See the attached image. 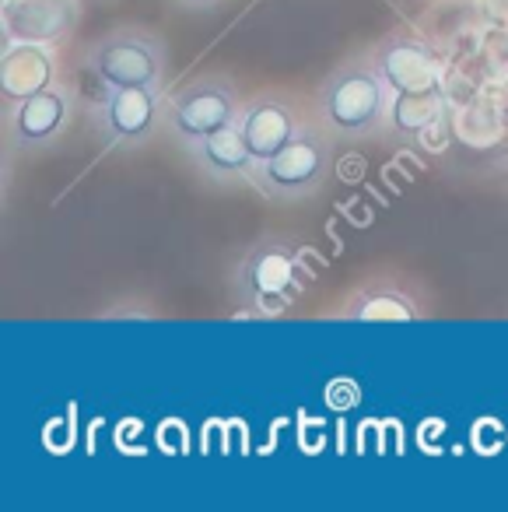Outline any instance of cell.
<instances>
[{"label": "cell", "mask_w": 508, "mask_h": 512, "mask_svg": "<svg viewBox=\"0 0 508 512\" xmlns=\"http://www.w3.org/2000/svg\"><path fill=\"white\" fill-rule=\"evenodd\" d=\"M309 267L291 242L260 239L235 267V288L249 316H281L309 285Z\"/></svg>", "instance_id": "7a4b0ae2"}, {"label": "cell", "mask_w": 508, "mask_h": 512, "mask_svg": "<svg viewBox=\"0 0 508 512\" xmlns=\"http://www.w3.org/2000/svg\"><path fill=\"white\" fill-rule=\"evenodd\" d=\"M88 64L113 88H162L165 50L144 32H113L88 50Z\"/></svg>", "instance_id": "5b68a950"}, {"label": "cell", "mask_w": 508, "mask_h": 512, "mask_svg": "<svg viewBox=\"0 0 508 512\" xmlns=\"http://www.w3.org/2000/svg\"><path fill=\"white\" fill-rule=\"evenodd\" d=\"M337 320H351V323H410V320H424L421 306L410 295V288L396 285V281H372V285H361L358 292L347 299L344 313Z\"/></svg>", "instance_id": "4fadbf2b"}, {"label": "cell", "mask_w": 508, "mask_h": 512, "mask_svg": "<svg viewBox=\"0 0 508 512\" xmlns=\"http://www.w3.org/2000/svg\"><path fill=\"white\" fill-rule=\"evenodd\" d=\"M57 85V57L43 43H4L0 57V92L11 106Z\"/></svg>", "instance_id": "30bf717a"}, {"label": "cell", "mask_w": 508, "mask_h": 512, "mask_svg": "<svg viewBox=\"0 0 508 512\" xmlns=\"http://www.w3.org/2000/svg\"><path fill=\"white\" fill-rule=\"evenodd\" d=\"M186 155L193 158L200 172L214 183H253L256 158L249 151L246 137H242L239 123L218 130V134L204 137L193 148H186Z\"/></svg>", "instance_id": "7c38bea8"}, {"label": "cell", "mask_w": 508, "mask_h": 512, "mask_svg": "<svg viewBox=\"0 0 508 512\" xmlns=\"http://www.w3.org/2000/svg\"><path fill=\"white\" fill-rule=\"evenodd\" d=\"M239 92L228 78H197L172 92L165 99V127H169L172 141L193 148L204 137L218 134V130L232 127L242 120Z\"/></svg>", "instance_id": "277c9868"}, {"label": "cell", "mask_w": 508, "mask_h": 512, "mask_svg": "<svg viewBox=\"0 0 508 512\" xmlns=\"http://www.w3.org/2000/svg\"><path fill=\"white\" fill-rule=\"evenodd\" d=\"M186 4H193V8H207V4H214V0H186Z\"/></svg>", "instance_id": "9a60e30c"}, {"label": "cell", "mask_w": 508, "mask_h": 512, "mask_svg": "<svg viewBox=\"0 0 508 512\" xmlns=\"http://www.w3.org/2000/svg\"><path fill=\"white\" fill-rule=\"evenodd\" d=\"M4 43L60 46L81 22V0H4Z\"/></svg>", "instance_id": "ba28073f"}, {"label": "cell", "mask_w": 508, "mask_h": 512, "mask_svg": "<svg viewBox=\"0 0 508 512\" xmlns=\"http://www.w3.org/2000/svg\"><path fill=\"white\" fill-rule=\"evenodd\" d=\"M389 102H393V92L375 74V67L351 60L323 81L316 95V113L326 134L340 141H361V137L386 130Z\"/></svg>", "instance_id": "6da1fadb"}, {"label": "cell", "mask_w": 508, "mask_h": 512, "mask_svg": "<svg viewBox=\"0 0 508 512\" xmlns=\"http://www.w3.org/2000/svg\"><path fill=\"white\" fill-rule=\"evenodd\" d=\"M333 172V148L319 130L302 127L274 158L256 162L253 186L270 200H302L316 193Z\"/></svg>", "instance_id": "3957f363"}, {"label": "cell", "mask_w": 508, "mask_h": 512, "mask_svg": "<svg viewBox=\"0 0 508 512\" xmlns=\"http://www.w3.org/2000/svg\"><path fill=\"white\" fill-rule=\"evenodd\" d=\"M71 109H74V95L57 85L39 95H29V99L11 109V137L25 151L46 148V144H53L67 130Z\"/></svg>", "instance_id": "9c48e42d"}, {"label": "cell", "mask_w": 508, "mask_h": 512, "mask_svg": "<svg viewBox=\"0 0 508 512\" xmlns=\"http://www.w3.org/2000/svg\"><path fill=\"white\" fill-rule=\"evenodd\" d=\"M368 64L375 67V74L386 81L393 95L442 88V67H438L435 53L414 36H386L372 50Z\"/></svg>", "instance_id": "52a82bcc"}, {"label": "cell", "mask_w": 508, "mask_h": 512, "mask_svg": "<svg viewBox=\"0 0 508 512\" xmlns=\"http://www.w3.org/2000/svg\"><path fill=\"white\" fill-rule=\"evenodd\" d=\"M442 88L435 92H410V95H393L389 102V120L386 134L400 144H421L424 134H431L438 120H442Z\"/></svg>", "instance_id": "5bb4252c"}, {"label": "cell", "mask_w": 508, "mask_h": 512, "mask_svg": "<svg viewBox=\"0 0 508 512\" xmlns=\"http://www.w3.org/2000/svg\"><path fill=\"white\" fill-rule=\"evenodd\" d=\"M95 123L109 148H141L165 123V99L158 88H113Z\"/></svg>", "instance_id": "8992f818"}, {"label": "cell", "mask_w": 508, "mask_h": 512, "mask_svg": "<svg viewBox=\"0 0 508 512\" xmlns=\"http://www.w3.org/2000/svg\"><path fill=\"white\" fill-rule=\"evenodd\" d=\"M302 127L305 123H302V116H298V109L288 106L284 99H277V95H260V99H253L242 109V120H239V130H242V137H246L256 162L274 158Z\"/></svg>", "instance_id": "8fae6325"}]
</instances>
